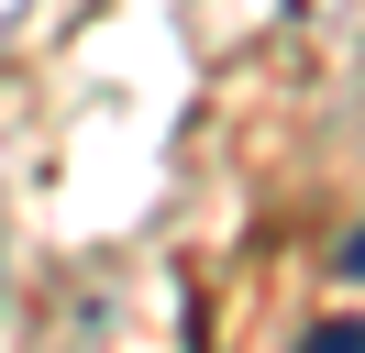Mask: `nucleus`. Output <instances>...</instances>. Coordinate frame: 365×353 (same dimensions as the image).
I'll list each match as a JSON object with an SVG mask.
<instances>
[{"instance_id":"f257e3e1","label":"nucleus","mask_w":365,"mask_h":353,"mask_svg":"<svg viewBox=\"0 0 365 353\" xmlns=\"http://www.w3.org/2000/svg\"><path fill=\"white\" fill-rule=\"evenodd\" d=\"M310 342H321V353H365V320H321Z\"/></svg>"},{"instance_id":"f03ea898","label":"nucleus","mask_w":365,"mask_h":353,"mask_svg":"<svg viewBox=\"0 0 365 353\" xmlns=\"http://www.w3.org/2000/svg\"><path fill=\"white\" fill-rule=\"evenodd\" d=\"M332 265H343V276L365 287V221H354V232H343V254H332Z\"/></svg>"}]
</instances>
